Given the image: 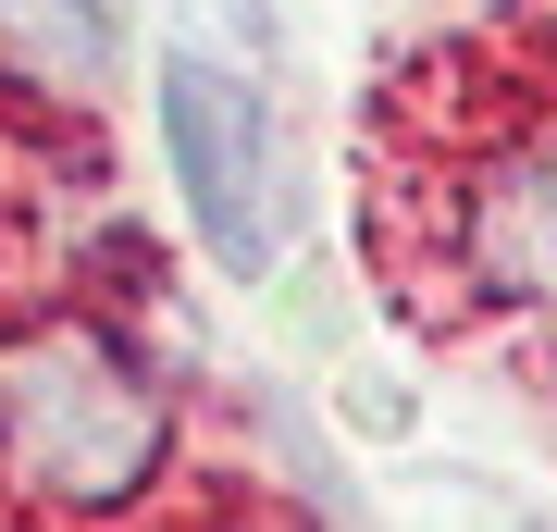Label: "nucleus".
I'll use <instances>...</instances> for the list:
<instances>
[{"instance_id":"3","label":"nucleus","mask_w":557,"mask_h":532,"mask_svg":"<svg viewBox=\"0 0 557 532\" xmlns=\"http://www.w3.org/2000/svg\"><path fill=\"white\" fill-rule=\"evenodd\" d=\"M471 273L496 285V297L557 310V149L496 161V186L471 198Z\"/></svg>"},{"instance_id":"4","label":"nucleus","mask_w":557,"mask_h":532,"mask_svg":"<svg viewBox=\"0 0 557 532\" xmlns=\"http://www.w3.org/2000/svg\"><path fill=\"white\" fill-rule=\"evenodd\" d=\"M0 50L87 87V75L112 62V13H100V0H0Z\"/></svg>"},{"instance_id":"1","label":"nucleus","mask_w":557,"mask_h":532,"mask_svg":"<svg viewBox=\"0 0 557 532\" xmlns=\"http://www.w3.org/2000/svg\"><path fill=\"white\" fill-rule=\"evenodd\" d=\"M161 471V384L87 322L0 347V483L38 508H124Z\"/></svg>"},{"instance_id":"2","label":"nucleus","mask_w":557,"mask_h":532,"mask_svg":"<svg viewBox=\"0 0 557 532\" xmlns=\"http://www.w3.org/2000/svg\"><path fill=\"white\" fill-rule=\"evenodd\" d=\"M161 161L174 198L199 223V248L223 273H260L285 236V186H273V99H260L223 50H174L161 62Z\"/></svg>"}]
</instances>
